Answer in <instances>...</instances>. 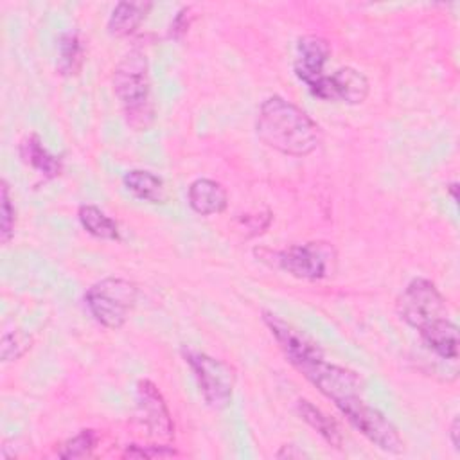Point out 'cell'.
Returning <instances> with one entry per match:
<instances>
[{"instance_id": "d4e9b609", "label": "cell", "mask_w": 460, "mask_h": 460, "mask_svg": "<svg viewBox=\"0 0 460 460\" xmlns=\"http://www.w3.org/2000/svg\"><path fill=\"white\" fill-rule=\"evenodd\" d=\"M189 7H183L176 16H174V20H172V23H171V36H180V34H183L185 31H187V27H189V20H187V14H189Z\"/></svg>"}, {"instance_id": "ba28073f", "label": "cell", "mask_w": 460, "mask_h": 460, "mask_svg": "<svg viewBox=\"0 0 460 460\" xmlns=\"http://www.w3.org/2000/svg\"><path fill=\"white\" fill-rule=\"evenodd\" d=\"M397 314L404 323L420 331L429 322L446 316V298L431 280L417 277L399 295Z\"/></svg>"}, {"instance_id": "9a60e30c", "label": "cell", "mask_w": 460, "mask_h": 460, "mask_svg": "<svg viewBox=\"0 0 460 460\" xmlns=\"http://www.w3.org/2000/svg\"><path fill=\"white\" fill-rule=\"evenodd\" d=\"M20 156L25 164H29L32 169H36L45 178H56L63 171L61 158L54 156L47 151V147L41 144L38 135H29L20 142Z\"/></svg>"}, {"instance_id": "ac0fdd59", "label": "cell", "mask_w": 460, "mask_h": 460, "mask_svg": "<svg viewBox=\"0 0 460 460\" xmlns=\"http://www.w3.org/2000/svg\"><path fill=\"white\" fill-rule=\"evenodd\" d=\"M122 183L128 192L147 203H162L165 199L164 180L146 169H131L124 174Z\"/></svg>"}, {"instance_id": "83f0119b", "label": "cell", "mask_w": 460, "mask_h": 460, "mask_svg": "<svg viewBox=\"0 0 460 460\" xmlns=\"http://www.w3.org/2000/svg\"><path fill=\"white\" fill-rule=\"evenodd\" d=\"M446 189L451 192V196H453V201H456V183L453 181V183H449Z\"/></svg>"}, {"instance_id": "cb8c5ba5", "label": "cell", "mask_w": 460, "mask_h": 460, "mask_svg": "<svg viewBox=\"0 0 460 460\" xmlns=\"http://www.w3.org/2000/svg\"><path fill=\"white\" fill-rule=\"evenodd\" d=\"M176 451L169 446H137V444H129L124 451V456L129 458H167V456H174Z\"/></svg>"}, {"instance_id": "277c9868", "label": "cell", "mask_w": 460, "mask_h": 460, "mask_svg": "<svg viewBox=\"0 0 460 460\" xmlns=\"http://www.w3.org/2000/svg\"><path fill=\"white\" fill-rule=\"evenodd\" d=\"M271 266L304 280H320L336 271L338 253L327 241H309L291 244L284 250L270 252Z\"/></svg>"}, {"instance_id": "52a82bcc", "label": "cell", "mask_w": 460, "mask_h": 460, "mask_svg": "<svg viewBox=\"0 0 460 460\" xmlns=\"http://www.w3.org/2000/svg\"><path fill=\"white\" fill-rule=\"evenodd\" d=\"M295 368L334 404L352 395H361V377L350 368L327 361L323 354L309 358L298 363Z\"/></svg>"}, {"instance_id": "8992f818", "label": "cell", "mask_w": 460, "mask_h": 460, "mask_svg": "<svg viewBox=\"0 0 460 460\" xmlns=\"http://www.w3.org/2000/svg\"><path fill=\"white\" fill-rule=\"evenodd\" d=\"M336 408L343 413L349 424L368 438L381 451L399 455L404 451V440L397 428L374 406L367 404L361 395H352L336 402Z\"/></svg>"}, {"instance_id": "9c48e42d", "label": "cell", "mask_w": 460, "mask_h": 460, "mask_svg": "<svg viewBox=\"0 0 460 460\" xmlns=\"http://www.w3.org/2000/svg\"><path fill=\"white\" fill-rule=\"evenodd\" d=\"M322 101H340L347 104H361L370 92L365 74L352 66H341L331 75H323L320 83L309 90Z\"/></svg>"}, {"instance_id": "ffe728a7", "label": "cell", "mask_w": 460, "mask_h": 460, "mask_svg": "<svg viewBox=\"0 0 460 460\" xmlns=\"http://www.w3.org/2000/svg\"><path fill=\"white\" fill-rule=\"evenodd\" d=\"M84 63V45L75 31H68L59 38L58 70L63 75H75Z\"/></svg>"}, {"instance_id": "6da1fadb", "label": "cell", "mask_w": 460, "mask_h": 460, "mask_svg": "<svg viewBox=\"0 0 460 460\" xmlns=\"http://www.w3.org/2000/svg\"><path fill=\"white\" fill-rule=\"evenodd\" d=\"M255 131L268 147L289 156H307L322 140L320 126L302 108L280 95L262 101Z\"/></svg>"}, {"instance_id": "7402d4cb", "label": "cell", "mask_w": 460, "mask_h": 460, "mask_svg": "<svg viewBox=\"0 0 460 460\" xmlns=\"http://www.w3.org/2000/svg\"><path fill=\"white\" fill-rule=\"evenodd\" d=\"M0 199H2V207H0V241L4 244H7L11 241V237L14 235V205L11 201V194H9V185L5 180L0 181Z\"/></svg>"}, {"instance_id": "5b68a950", "label": "cell", "mask_w": 460, "mask_h": 460, "mask_svg": "<svg viewBox=\"0 0 460 460\" xmlns=\"http://www.w3.org/2000/svg\"><path fill=\"white\" fill-rule=\"evenodd\" d=\"M185 363L190 367L203 399L212 408H225L234 395L237 374L226 361L210 354L183 347Z\"/></svg>"}, {"instance_id": "30bf717a", "label": "cell", "mask_w": 460, "mask_h": 460, "mask_svg": "<svg viewBox=\"0 0 460 460\" xmlns=\"http://www.w3.org/2000/svg\"><path fill=\"white\" fill-rule=\"evenodd\" d=\"M137 406L138 417L149 433L162 440H171L174 435V424L169 413V408L156 388L149 379H140L137 385Z\"/></svg>"}, {"instance_id": "7c38bea8", "label": "cell", "mask_w": 460, "mask_h": 460, "mask_svg": "<svg viewBox=\"0 0 460 460\" xmlns=\"http://www.w3.org/2000/svg\"><path fill=\"white\" fill-rule=\"evenodd\" d=\"M331 56V47L322 36H304L298 40L296 56L293 61L295 75L311 90L325 75L323 66Z\"/></svg>"}, {"instance_id": "603a6c76", "label": "cell", "mask_w": 460, "mask_h": 460, "mask_svg": "<svg viewBox=\"0 0 460 460\" xmlns=\"http://www.w3.org/2000/svg\"><path fill=\"white\" fill-rule=\"evenodd\" d=\"M32 347V338L23 331L5 332L2 336V359L13 361L22 358Z\"/></svg>"}, {"instance_id": "7a4b0ae2", "label": "cell", "mask_w": 460, "mask_h": 460, "mask_svg": "<svg viewBox=\"0 0 460 460\" xmlns=\"http://www.w3.org/2000/svg\"><path fill=\"white\" fill-rule=\"evenodd\" d=\"M113 92L120 101L124 119L135 131L147 129L155 120L147 58L140 50H129L113 70Z\"/></svg>"}, {"instance_id": "d6986e66", "label": "cell", "mask_w": 460, "mask_h": 460, "mask_svg": "<svg viewBox=\"0 0 460 460\" xmlns=\"http://www.w3.org/2000/svg\"><path fill=\"white\" fill-rule=\"evenodd\" d=\"M77 217L81 226L93 237L104 241H119L120 232L115 219H111L106 212H102L95 205H81L77 210Z\"/></svg>"}, {"instance_id": "4316f807", "label": "cell", "mask_w": 460, "mask_h": 460, "mask_svg": "<svg viewBox=\"0 0 460 460\" xmlns=\"http://www.w3.org/2000/svg\"><path fill=\"white\" fill-rule=\"evenodd\" d=\"M458 433H460V420L458 417L453 419L451 426H449V438H451V446L455 451H460V446H458Z\"/></svg>"}, {"instance_id": "5bb4252c", "label": "cell", "mask_w": 460, "mask_h": 460, "mask_svg": "<svg viewBox=\"0 0 460 460\" xmlns=\"http://www.w3.org/2000/svg\"><path fill=\"white\" fill-rule=\"evenodd\" d=\"M187 201L196 214L214 216L226 208L228 194L219 181L210 178H198L187 189Z\"/></svg>"}, {"instance_id": "e0dca14e", "label": "cell", "mask_w": 460, "mask_h": 460, "mask_svg": "<svg viewBox=\"0 0 460 460\" xmlns=\"http://www.w3.org/2000/svg\"><path fill=\"white\" fill-rule=\"evenodd\" d=\"M149 9V2H119L110 14L108 32L117 38L129 36L140 27Z\"/></svg>"}, {"instance_id": "3957f363", "label": "cell", "mask_w": 460, "mask_h": 460, "mask_svg": "<svg viewBox=\"0 0 460 460\" xmlns=\"http://www.w3.org/2000/svg\"><path fill=\"white\" fill-rule=\"evenodd\" d=\"M138 288L120 277H106L92 284L84 293V305L97 323L106 329H120L135 307Z\"/></svg>"}, {"instance_id": "2e32d148", "label": "cell", "mask_w": 460, "mask_h": 460, "mask_svg": "<svg viewBox=\"0 0 460 460\" xmlns=\"http://www.w3.org/2000/svg\"><path fill=\"white\" fill-rule=\"evenodd\" d=\"M296 411L300 419L311 426L329 446L340 449L343 446V433L334 419L325 415L320 408H316L311 401L307 399H298L296 401Z\"/></svg>"}, {"instance_id": "8fae6325", "label": "cell", "mask_w": 460, "mask_h": 460, "mask_svg": "<svg viewBox=\"0 0 460 460\" xmlns=\"http://www.w3.org/2000/svg\"><path fill=\"white\" fill-rule=\"evenodd\" d=\"M262 322L266 323L271 336L275 338L280 350L284 352L286 359L293 367H296L298 363H302L309 358L323 354L322 349L307 334H304L300 329H296L289 322L282 320L280 316H277L270 311H264L262 313Z\"/></svg>"}, {"instance_id": "44dd1931", "label": "cell", "mask_w": 460, "mask_h": 460, "mask_svg": "<svg viewBox=\"0 0 460 460\" xmlns=\"http://www.w3.org/2000/svg\"><path fill=\"white\" fill-rule=\"evenodd\" d=\"M97 446V435L93 429H83L66 442L61 444L58 451L59 458H88Z\"/></svg>"}, {"instance_id": "4fadbf2b", "label": "cell", "mask_w": 460, "mask_h": 460, "mask_svg": "<svg viewBox=\"0 0 460 460\" xmlns=\"http://www.w3.org/2000/svg\"><path fill=\"white\" fill-rule=\"evenodd\" d=\"M422 343L438 358L456 361L458 358V327L447 316L437 318L424 325L420 331Z\"/></svg>"}, {"instance_id": "484cf974", "label": "cell", "mask_w": 460, "mask_h": 460, "mask_svg": "<svg viewBox=\"0 0 460 460\" xmlns=\"http://www.w3.org/2000/svg\"><path fill=\"white\" fill-rule=\"evenodd\" d=\"M277 458H302V456H307L302 449H296V446L293 444H286L282 446L277 453H275Z\"/></svg>"}]
</instances>
